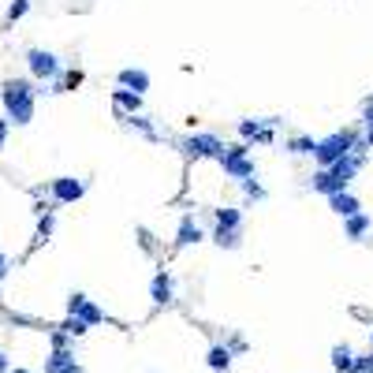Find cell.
I'll use <instances>...</instances> for the list:
<instances>
[{"instance_id":"obj_1","label":"cell","mask_w":373,"mask_h":373,"mask_svg":"<svg viewBox=\"0 0 373 373\" xmlns=\"http://www.w3.org/2000/svg\"><path fill=\"white\" fill-rule=\"evenodd\" d=\"M366 150V138H358V131H332L328 138H317V153H314V161L321 165V168H332L336 161H343V157H351V153H362Z\"/></svg>"},{"instance_id":"obj_2","label":"cell","mask_w":373,"mask_h":373,"mask_svg":"<svg viewBox=\"0 0 373 373\" xmlns=\"http://www.w3.org/2000/svg\"><path fill=\"white\" fill-rule=\"evenodd\" d=\"M0 97H4V109L16 124H30L34 119V86L26 78H11Z\"/></svg>"},{"instance_id":"obj_3","label":"cell","mask_w":373,"mask_h":373,"mask_svg":"<svg viewBox=\"0 0 373 373\" xmlns=\"http://www.w3.org/2000/svg\"><path fill=\"white\" fill-rule=\"evenodd\" d=\"M247 150H250L247 142L228 146V150H224V157H220V168H224V176H232V179H243V183L258 176V168H254V161H250V157H247Z\"/></svg>"},{"instance_id":"obj_4","label":"cell","mask_w":373,"mask_h":373,"mask_svg":"<svg viewBox=\"0 0 373 373\" xmlns=\"http://www.w3.org/2000/svg\"><path fill=\"white\" fill-rule=\"evenodd\" d=\"M224 150H228V146H224L217 135H191V138H183V153L191 157V161H202V157H224Z\"/></svg>"},{"instance_id":"obj_5","label":"cell","mask_w":373,"mask_h":373,"mask_svg":"<svg viewBox=\"0 0 373 373\" xmlns=\"http://www.w3.org/2000/svg\"><path fill=\"white\" fill-rule=\"evenodd\" d=\"M68 317H75V321H83L86 328H93V325H101L105 321V310L101 306H93L86 295H68Z\"/></svg>"},{"instance_id":"obj_6","label":"cell","mask_w":373,"mask_h":373,"mask_svg":"<svg viewBox=\"0 0 373 373\" xmlns=\"http://www.w3.org/2000/svg\"><path fill=\"white\" fill-rule=\"evenodd\" d=\"M26 60H30V71L37 78H57L60 75V60L52 57V52H45V49H30V52H26Z\"/></svg>"},{"instance_id":"obj_7","label":"cell","mask_w":373,"mask_h":373,"mask_svg":"<svg viewBox=\"0 0 373 373\" xmlns=\"http://www.w3.org/2000/svg\"><path fill=\"white\" fill-rule=\"evenodd\" d=\"M86 194V183L75 179V176H60L52 179V202H78Z\"/></svg>"},{"instance_id":"obj_8","label":"cell","mask_w":373,"mask_h":373,"mask_svg":"<svg viewBox=\"0 0 373 373\" xmlns=\"http://www.w3.org/2000/svg\"><path fill=\"white\" fill-rule=\"evenodd\" d=\"M362 161H366L362 153H351V157H343V161H336V165H332L328 172H332V179H336V183L343 186V191H348V183L355 179V172L362 168Z\"/></svg>"},{"instance_id":"obj_9","label":"cell","mask_w":373,"mask_h":373,"mask_svg":"<svg viewBox=\"0 0 373 373\" xmlns=\"http://www.w3.org/2000/svg\"><path fill=\"white\" fill-rule=\"evenodd\" d=\"M45 373H83V366L75 362V351H52L49 362H45Z\"/></svg>"},{"instance_id":"obj_10","label":"cell","mask_w":373,"mask_h":373,"mask_svg":"<svg viewBox=\"0 0 373 373\" xmlns=\"http://www.w3.org/2000/svg\"><path fill=\"white\" fill-rule=\"evenodd\" d=\"M150 295H153V302L157 306H172V295H176V288H172V276L161 269L153 276V284H150Z\"/></svg>"},{"instance_id":"obj_11","label":"cell","mask_w":373,"mask_h":373,"mask_svg":"<svg viewBox=\"0 0 373 373\" xmlns=\"http://www.w3.org/2000/svg\"><path fill=\"white\" fill-rule=\"evenodd\" d=\"M206 239V232L198 228V220L186 213V217L179 220V232H176V247H191V243H202Z\"/></svg>"},{"instance_id":"obj_12","label":"cell","mask_w":373,"mask_h":373,"mask_svg":"<svg viewBox=\"0 0 373 373\" xmlns=\"http://www.w3.org/2000/svg\"><path fill=\"white\" fill-rule=\"evenodd\" d=\"M328 209H332V213H340L343 220H351V217H358V198H355L351 191H340V194H332V198H328Z\"/></svg>"},{"instance_id":"obj_13","label":"cell","mask_w":373,"mask_h":373,"mask_svg":"<svg viewBox=\"0 0 373 373\" xmlns=\"http://www.w3.org/2000/svg\"><path fill=\"white\" fill-rule=\"evenodd\" d=\"M119 86L131 90V93H146L150 90V75H146L142 68H124L119 71Z\"/></svg>"},{"instance_id":"obj_14","label":"cell","mask_w":373,"mask_h":373,"mask_svg":"<svg viewBox=\"0 0 373 373\" xmlns=\"http://www.w3.org/2000/svg\"><path fill=\"white\" fill-rule=\"evenodd\" d=\"M112 105L127 116H142V93H131V90H112Z\"/></svg>"},{"instance_id":"obj_15","label":"cell","mask_w":373,"mask_h":373,"mask_svg":"<svg viewBox=\"0 0 373 373\" xmlns=\"http://www.w3.org/2000/svg\"><path fill=\"white\" fill-rule=\"evenodd\" d=\"M310 186H314L317 194H325V198H332V194H340V191H343V186L332 179V172H328V168H317V172H314V179H310Z\"/></svg>"},{"instance_id":"obj_16","label":"cell","mask_w":373,"mask_h":373,"mask_svg":"<svg viewBox=\"0 0 373 373\" xmlns=\"http://www.w3.org/2000/svg\"><path fill=\"white\" fill-rule=\"evenodd\" d=\"M355 351L348 348V343H336V348H332V369L336 373H355Z\"/></svg>"},{"instance_id":"obj_17","label":"cell","mask_w":373,"mask_h":373,"mask_svg":"<svg viewBox=\"0 0 373 373\" xmlns=\"http://www.w3.org/2000/svg\"><path fill=\"white\" fill-rule=\"evenodd\" d=\"M206 362H209L213 373H224V369H228V366H232V351H228V343H213L209 355H206Z\"/></svg>"},{"instance_id":"obj_18","label":"cell","mask_w":373,"mask_h":373,"mask_svg":"<svg viewBox=\"0 0 373 373\" xmlns=\"http://www.w3.org/2000/svg\"><path fill=\"white\" fill-rule=\"evenodd\" d=\"M213 220H217V228H224V232H239L243 228V213L239 209H213Z\"/></svg>"},{"instance_id":"obj_19","label":"cell","mask_w":373,"mask_h":373,"mask_svg":"<svg viewBox=\"0 0 373 373\" xmlns=\"http://www.w3.org/2000/svg\"><path fill=\"white\" fill-rule=\"evenodd\" d=\"M369 228H373V220L366 217V213H358V217L343 220V232H348V239H362V235H366Z\"/></svg>"},{"instance_id":"obj_20","label":"cell","mask_w":373,"mask_h":373,"mask_svg":"<svg viewBox=\"0 0 373 373\" xmlns=\"http://www.w3.org/2000/svg\"><path fill=\"white\" fill-rule=\"evenodd\" d=\"M213 243H217L220 250H235L239 243H243V239H239V232H224V228H217V232H213Z\"/></svg>"},{"instance_id":"obj_21","label":"cell","mask_w":373,"mask_h":373,"mask_svg":"<svg viewBox=\"0 0 373 373\" xmlns=\"http://www.w3.org/2000/svg\"><path fill=\"white\" fill-rule=\"evenodd\" d=\"M288 150L291 153H317V138H310V135H295L288 142Z\"/></svg>"},{"instance_id":"obj_22","label":"cell","mask_w":373,"mask_h":373,"mask_svg":"<svg viewBox=\"0 0 373 373\" xmlns=\"http://www.w3.org/2000/svg\"><path fill=\"white\" fill-rule=\"evenodd\" d=\"M127 127H135V131H142L146 138H153V142H157V127H153L146 116H127Z\"/></svg>"},{"instance_id":"obj_23","label":"cell","mask_w":373,"mask_h":373,"mask_svg":"<svg viewBox=\"0 0 373 373\" xmlns=\"http://www.w3.org/2000/svg\"><path fill=\"white\" fill-rule=\"evenodd\" d=\"M78 83H83V71H68V75H64L57 86H52V93H60V90H75Z\"/></svg>"},{"instance_id":"obj_24","label":"cell","mask_w":373,"mask_h":373,"mask_svg":"<svg viewBox=\"0 0 373 373\" xmlns=\"http://www.w3.org/2000/svg\"><path fill=\"white\" fill-rule=\"evenodd\" d=\"M26 8H30V0H11L8 19H11V23H16V19H23V16H26Z\"/></svg>"},{"instance_id":"obj_25","label":"cell","mask_w":373,"mask_h":373,"mask_svg":"<svg viewBox=\"0 0 373 373\" xmlns=\"http://www.w3.org/2000/svg\"><path fill=\"white\" fill-rule=\"evenodd\" d=\"M60 328H64V332H68V336H71V340H75V336H83V332H86V325H83V321H75V317H68V321H64Z\"/></svg>"},{"instance_id":"obj_26","label":"cell","mask_w":373,"mask_h":373,"mask_svg":"<svg viewBox=\"0 0 373 373\" xmlns=\"http://www.w3.org/2000/svg\"><path fill=\"white\" fill-rule=\"evenodd\" d=\"M243 191H247L250 198H265V186H261L258 179H247V183H243Z\"/></svg>"},{"instance_id":"obj_27","label":"cell","mask_w":373,"mask_h":373,"mask_svg":"<svg viewBox=\"0 0 373 373\" xmlns=\"http://www.w3.org/2000/svg\"><path fill=\"white\" fill-rule=\"evenodd\" d=\"M52 235V213H45L42 224H37V239H49Z\"/></svg>"},{"instance_id":"obj_28","label":"cell","mask_w":373,"mask_h":373,"mask_svg":"<svg viewBox=\"0 0 373 373\" xmlns=\"http://www.w3.org/2000/svg\"><path fill=\"white\" fill-rule=\"evenodd\" d=\"M228 351H232V355H243V351H247V340H243V336H235V340L228 343Z\"/></svg>"},{"instance_id":"obj_29","label":"cell","mask_w":373,"mask_h":373,"mask_svg":"<svg viewBox=\"0 0 373 373\" xmlns=\"http://www.w3.org/2000/svg\"><path fill=\"white\" fill-rule=\"evenodd\" d=\"M4 138H8V124L0 119V150H4Z\"/></svg>"},{"instance_id":"obj_30","label":"cell","mask_w":373,"mask_h":373,"mask_svg":"<svg viewBox=\"0 0 373 373\" xmlns=\"http://www.w3.org/2000/svg\"><path fill=\"white\" fill-rule=\"evenodd\" d=\"M11 366H8V355H0V373H8Z\"/></svg>"},{"instance_id":"obj_31","label":"cell","mask_w":373,"mask_h":373,"mask_svg":"<svg viewBox=\"0 0 373 373\" xmlns=\"http://www.w3.org/2000/svg\"><path fill=\"white\" fill-rule=\"evenodd\" d=\"M366 131H373V109H366Z\"/></svg>"},{"instance_id":"obj_32","label":"cell","mask_w":373,"mask_h":373,"mask_svg":"<svg viewBox=\"0 0 373 373\" xmlns=\"http://www.w3.org/2000/svg\"><path fill=\"white\" fill-rule=\"evenodd\" d=\"M4 269H8V261H4V254H0V276H4Z\"/></svg>"},{"instance_id":"obj_33","label":"cell","mask_w":373,"mask_h":373,"mask_svg":"<svg viewBox=\"0 0 373 373\" xmlns=\"http://www.w3.org/2000/svg\"><path fill=\"white\" fill-rule=\"evenodd\" d=\"M366 146H373V131H366Z\"/></svg>"},{"instance_id":"obj_34","label":"cell","mask_w":373,"mask_h":373,"mask_svg":"<svg viewBox=\"0 0 373 373\" xmlns=\"http://www.w3.org/2000/svg\"><path fill=\"white\" fill-rule=\"evenodd\" d=\"M8 373H30V369H8Z\"/></svg>"},{"instance_id":"obj_35","label":"cell","mask_w":373,"mask_h":373,"mask_svg":"<svg viewBox=\"0 0 373 373\" xmlns=\"http://www.w3.org/2000/svg\"><path fill=\"white\" fill-rule=\"evenodd\" d=\"M366 109H373V97H369V101H366Z\"/></svg>"},{"instance_id":"obj_36","label":"cell","mask_w":373,"mask_h":373,"mask_svg":"<svg viewBox=\"0 0 373 373\" xmlns=\"http://www.w3.org/2000/svg\"><path fill=\"white\" fill-rule=\"evenodd\" d=\"M369 351H373V332H369Z\"/></svg>"}]
</instances>
